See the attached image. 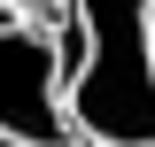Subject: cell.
Returning <instances> with one entry per match:
<instances>
[{
    "label": "cell",
    "mask_w": 155,
    "mask_h": 147,
    "mask_svg": "<svg viewBox=\"0 0 155 147\" xmlns=\"http://www.w3.org/2000/svg\"><path fill=\"white\" fill-rule=\"evenodd\" d=\"M147 39H155V0H147Z\"/></svg>",
    "instance_id": "277c9868"
},
{
    "label": "cell",
    "mask_w": 155,
    "mask_h": 147,
    "mask_svg": "<svg viewBox=\"0 0 155 147\" xmlns=\"http://www.w3.org/2000/svg\"><path fill=\"white\" fill-rule=\"evenodd\" d=\"M0 147H70L62 116V54L31 16L0 23Z\"/></svg>",
    "instance_id": "7a4b0ae2"
},
{
    "label": "cell",
    "mask_w": 155,
    "mask_h": 147,
    "mask_svg": "<svg viewBox=\"0 0 155 147\" xmlns=\"http://www.w3.org/2000/svg\"><path fill=\"white\" fill-rule=\"evenodd\" d=\"M8 8H16V16H31V23H39V16H62V8H70V0H8Z\"/></svg>",
    "instance_id": "3957f363"
},
{
    "label": "cell",
    "mask_w": 155,
    "mask_h": 147,
    "mask_svg": "<svg viewBox=\"0 0 155 147\" xmlns=\"http://www.w3.org/2000/svg\"><path fill=\"white\" fill-rule=\"evenodd\" d=\"M70 147H101V139H70Z\"/></svg>",
    "instance_id": "5b68a950"
},
{
    "label": "cell",
    "mask_w": 155,
    "mask_h": 147,
    "mask_svg": "<svg viewBox=\"0 0 155 147\" xmlns=\"http://www.w3.org/2000/svg\"><path fill=\"white\" fill-rule=\"evenodd\" d=\"M62 54V116L70 139L155 147V39L147 0H70L54 31Z\"/></svg>",
    "instance_id": "6da1fadb"
}]
</instances>
